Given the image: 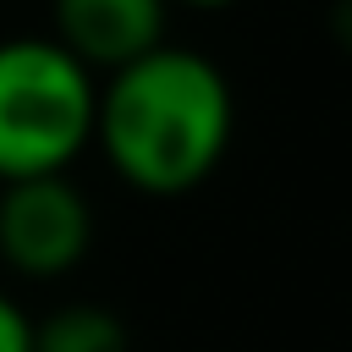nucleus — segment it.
Masks as SVG:
<instances>
[{
  "instance_id": "obj_2",
  "label": "nucleus",
  "mask_w": 352,
  "mask_h": 352,
  "mask_svg": "<svg viewBox=\"0 0 352 352\" xmlns=\"http://www.w3.org/2000/svg\"><path fill=\"white\" fill-rule=\"evenodd\" d=\"M99 77L50 33L0 38V187L66 176L94 143Z\"/></svg>"
},
{
  "instance_id": "obj_4",
  "label": "nucleus",
  "mask_w": 352,
  "mask_h": 352,
  "mask_svg": "<svg viewBox=\"0 0 352 352\" xmlns=\"http://www.w3.org/2000/svg\"><path fill=\"white\" fill-rule=\"evenodd\" d=\"M170 0H50V38L88 72H121L165 44Z\"/></svg>"
},
{
  "instance_id": "obj_6",
  "label": "nucleus",
  "mask_w": 352,
  "mask_h": 352,
  "mask_svg": "<svg viewBox=\"0 0 352 352\" xmlns=\"http://www.w3.org/2000/svg\"><path fill=\"white\" fill-rule=\"evenodd\" d=\"M0 352H33V319L6 292H0Z\"/></svg>"
},
{
  "instance_id": "obj_3",
  "label": "nucleus",
  "mask_w": 352,
  "mask_h": 352,
  "mask_svg": "<svg viewBox=\"0 0 352 352\" xmlns=\"http://www.w3.org/2000/svg\"><path fill=\"white\" fill-rule=\"evenodd\" d=\"M94 248V209L77 182L33 176L0 187V264L28 280L72 275Z\"/></svg>"
},
{
  "instance_id": "obj_8",
  "label": "nucleus",
  "mask_w": 352,
  "mask_h": 352,
  "mask_svg": "<svg viewBox=\"0 0 352 352\" xmlns=\"http://www.w3.org/2000/svg\"><path fill=\"white\" fill-rule=\"evenodd\" d=\"M176 6H192V11H226V6H236V0H176Z\"/></svg>"
},
{
  "instance_id": "obj_7",
  "label": "nucleus",
  "mask_w": 352,
  "mask_h": 352,
  "mask_svg": "<svg viewBox=\"0 0 352 352\" xmlns=\"http://www.w3.org/2000/svg\"><path fill=\"white\" fill-rule=\"evenodd\" d=\"M330 38L352 55V0H336V6H330Z\"/></svg>"
},
{
  "instance_id": "obj_5",
  "label": "nucleus",
  "mask_w": 352,
  "mask_h": 352,
  "mask_svg": "<svg viewBox=\"0 0 352 352\" xmlns=\"http://www.w3.org/2000/svg\"><path fill=\"white\" fill-rule=\"evenodd\" d=\"M126 324L121 314L99 302H66L33 319V352H126Z\"/></svg>"
},
{
  "instance_id": "obj_1",
  "label": "nucleus",
  "mask_w": 352,
  "mask_h": 352,
  "mask_svg": "<svg viewBox=\"0 0 352 352\" xmlns=\"http://www.w3.org/2000/svg\"><path fill=\"white\" fill-rule=\"evenodd\" d=\"M236 132L226 72L182 44H160L99 82L94 143L104 165L143 198H182L204 187Z\"/></svg>"
}]
</instances>
